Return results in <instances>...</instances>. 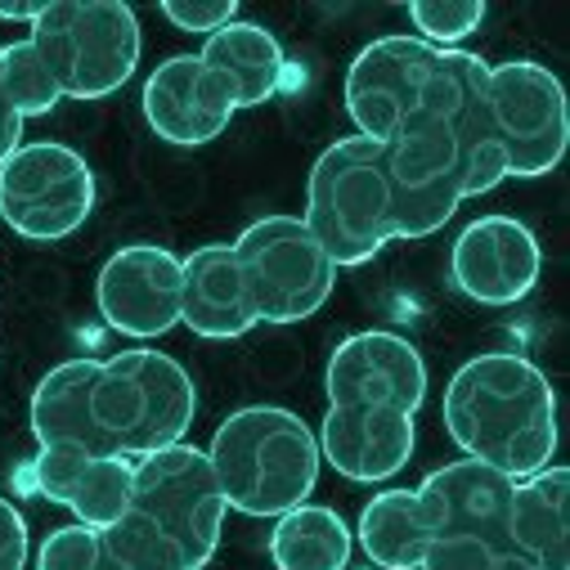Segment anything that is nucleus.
Instances as JSON below:
<instances>
[{
  "label": "nucleus",
  "instance_id": "nucleus-1",
  "mask_svg": "<svg viewBox=\"0 0 570 570\" xmlns=\"http://www.w3.org/2000/svg\"><path fill=\"white\" fill-rule=\"evenodd\" d=\"M445 426L463 459L525 481L557 454V391L548 373L512 351L472 355L445 386Z\"/></svg>",
  "mask_w": 570,
  "mask_h": 570
},
{
  "label": "nucleus",
  "instance_id": "nucleus-2",
  "mask_svg": "<svg viewBox=\"0 0 570 570\" xmlns=\"http://www.w3.org/2000/svg\"><path fill=\"white\" fill-rule=\"evenodd\" d=\"M207 463L225 508L256 521H278L283 512L311 503L324 468L311 422L278 404L234 409L216 426Z\"/></svg>",
  "mask_w": 570,
  "mask_h": 570
},
{
  "label": "nucleus",
  "instance_id": "nucleus-3",
  "mask_svg": "<svg viewBox=\"0 0 570 570\" xmlns=\"http://www.w3.org/2000/svg\"><path fill=\"white\" fill-rule=\"evenodd\" d=\"M302 220L337 269L364 265L386 243H400V194L382 145L364 135L333 139L311 167Z\"/></svg>",
  "mask_w": 570,
  "mask_h": 570
},
{
  "label": "nucleus",
  "instance_id": "nucleus-4",
  "mask_svg": "<svg viewBox=\"0 0 570 570\" xmlns=\"http://www.w3.org/2000/svg\"><path fill=\"white\" fill-rule=\"evenodd\" d=\"M90 409L108 454L135 463L185 441L198 413V386L167 351L130 346L99 360Z\"/></svg>",
  "mask_w": 570,
  "mask_h": 570
},
{
  "label": "nucleus",
  "instance_id": "nucleus-5",
  "mask_svg": "<svg viewBox=\"0 0 570 570\" xmlns=\"http://www.w3.org/2000/svg\"><path fill=\"white\" fill-rule=\"evenodd\" d=\"M28 41L50 63L63 99H108L139 68V19L121 0H50Z\"/></svg>",
  "mask_w": 570,
  "mask_h": 570
},
{
  "label": "nucleus",
  "instance_id": "nucleus-6",
  "mask_svg": "<svg viewBox=\"0 0 570 570\" xmlns=\"http://www.w3.org/2000/svg\"><path fill=\"white\" fill-rule=\"evenodd\" d=\"M256 324H302L337 288V265L302 216H261L234 238Z\"/></svg>",
  "mask_w": 570,
  "mask_h": 570
},
{
  "label": "nucleus",
  "instance_id": "nucleus-7",
  "mask_svg": "<svg viewBox=\"0 0 570 570\" xmlns=\"http://www.w3.org/2000/svg\"><path fill=\"white\" fill-rule=\"evenodd\" d=\"M130 512L145 517L180 552L185 570L212 566L225 530V499L207 450L180 441L130 463Z\"/></svg>",
  "mask_w": 570,
  "mask_h": 570
},
{
  "label": "nucleus",
  "instance_id": "nucleus-8",
  "mask_svg": "<svg viewBox=\"0 0 570 570\" xmlns=\"http://www.w3.org/2000/svg\"><path fill=\"white\" fill-rule=\"evenodd\" d=\"M95 212L90 163L59 145L32 139L0 163V220L28 243H63Z\"/></svg>",
  "mask_w": 570,
  "mask_h": 570
},
{
  "label": "nucleus",
  "instance_id": "nucleus-9",
  "mask_svg": "<svg viewBox=\"0 0 570 570\" xmlns=\"http://www.w3.org/2000/svg\"><path fill=\"white\" fill-rule=\"evenodd\" d=\"M490 117L508 158V176H552L570 145V108L552 68L534 59L490 63Z\"/></svg>",
  "mask_w": 570,
  "mask_h": 570
},
{
  "label": "nucleus",
  "instance_id": "nucleus-10",
  "mask_svg": "<svg viewBox=\"0 0 570 570\" xmlns=\"http://www.w3.org/2000/svg\"><path fill=\"white\" fill-rule=\"evenodd\" d=\"M185 302V265L163 243H126L117 247L95 278V306L104 324L121 337L154 342L180 324Z\"/></svg>",
  "mask_w": 570,
  "mask_h": 570
},
{
  "label": "nucleus",
  "instance_id": "nucleus-11",
  "mask_svg": "<svg viewBox=\"0 0 570 570\" xmlns=\"http://www.w3.org/2000/svg\"><path fill=\"white\" fill-rule=\"evenodd\" d=\"M441 50L417 37H377L368 41L346 68V112L355 135L386 145L417 112L426 86L436 77Z\"/></svg>",
  "mask_w": 570,
  "mask_h": 570
},
{
  "label": "nucleus",
  "instance_id": "nucleus-12",
  "mask_svg": "<svg viewBox=\"0 0 570 570\" xmlns=\"http://www.w3.org/2000/svg\"><path fill=\"white\" fill-rule=\"evenodd\" d=\"M324 391L328 404H382L417 417V409L426 404V364L400 333H351L328 355Z\"/></svg>",
  "mask_w": 570,
  "mask_h": 570
},
{
  "label": "nucleus",
  "instance_id": "nucleus-13",
  "mask_svg": "<svg viewBox=\"0 0 570 570\" xmlns=\"http://www.w3.org/2000/svg\"><path fill=\"white\" fill-rule=\"evenodd\" d=\"M454 288L476 306H517L543 274V243L517 216L472 220L450 252Z\"/></svg>",
  "mask_w": 570,
  "mask_h": 570
},
{
  "label": "nucleus",
  "instance_id": "nucleus-14",
  "mask_svg": "<svg viewBox=\"0 0 570 570\" xmlns=\"http://www.w3.org/2000/svg\"><path fill=\"white\" fill-rule=\"evenodd\" d=\"M320 463L355 485H382L409 468L417 450V422L382 404H328L320 432Z\"/></svg>",
  "mask_w": 570,
  "mask_h": 570
},
{
  "label": "nucleus",
  "instance_id": "nucleus-15",
  "mask_svg": "<svg viewBox=\"0 0 570 570\" xmlns=\"http://www.w3.org/2000/svg\"><path fill=\"white\" fill-rule=\"evenodd\" d=\"M234 112L238 99L229 81L198 55H171L145 81V117L154 135L176 149H198L216 139Z\"/></svg>",
  "mask_w": 570,
  "mask_h": 570
},
{
  "label": "nucleus",
  "instance_id": "nucleus-16",
  "mask_svg": "<svg viewBox=\"0 0 570 570\" xmlns=\"http://www.w3.org/2000/svg\"><path fill=\"white\" fill-rule=\"evenodd\" d=\"M499 570H570V472L561 463L512 481Z\"/></svg>",
  "mask_w": 570,
  "mask_h": 570
},
{
  "label": "nucleus",
  "instance_id": "nucleus-17",
  "mask_svg": "<svg viewBox=\"0 0 570 570\" xmlns=\"http://www.w3.org/2000/svg\"><path fill=\"white\" fill-rule=\"evenodd\" d=\"M37 570H185L180 552L145 517L126 512L112 525H59L37 548Z\"/></svg>",
  "mask_w": 570,
  "mask_h": 570
},
{
  "label": "nucleus",
  "instance_id": "nucleus-18",
  "mask_svg": "<svg viewBox=\"0 0 570 570\" xmlns=\"http://www.w3.org/2000/svg\"><path fill=\"white\" fill-rule=\"evenodd\" d=\"M32 485L50 503L68 508L81 525H112L130 512V459L117 454L41 445L32 459Z\"/></svg>",
  "mask_w": 570,
  "mask_h": 570
},
{
  "label": "nucleus",
  "instance_id": "nucleus-19",
  "mask_svg": "<svg viewBox=\"0 0 570 570\" xmlns=\"http://www.w3.org/2000/svg\"><path fill=\"white\" fill-rule=\"evenodd\" d=\"M185 302H180V324L194 337L207 342H234L256 328L243 265L234 256V243H207L194 247L185 261Z\"/></svg>",
  "mask_w": 570,
  "mask_h": 570
},
{
  "label": "nucleus",
  "instance_id": "nucleus-20",
  "mask_svg": "<svg viewBox=\"0 0 570 570\" xmlns=\"http://www.w3.org/2000/svg\"><path fill=\"white\" fill-rule=\"evenodd\" d=\"M198 59L212 63L229 81L238 108L269 104L283 90V81H288V55H283L278 37L261 23H252V19H234L220 32H212L203 41Z\"/></svg>",
  "mask_w": 570,
  "mask_h": 570
},
{
  "label": "nucleus",
  "instance_id": "nucleus-21",
  "mask_svg": "<svg viewBox=\"0 0 570 570\" xmlns=\"http://www.w3.org/2000/svg\"><path fill=\"white\" fill-rule=\"evenodd\" d=\"M95 368H99V360H63L37 382L32 404H28L37 445H77V450L108 454L99 426H95V409H90Z\"/></svg>",
  "mask_w": 570,
  "mask_h": 570
},
{
  "label": "nucleus",
  "instance_id": "nucleus-22",
  "mask_svg": "<svg viewBox=\"0 0 570 570\" xmlns=\"http://www.w3.org/2000/svg\"><path fill=\"white\" fill-rule=\"evenodd\" d=\"M355 552V530L324 503H302L283 512L269 530L274 570H346Z\"/></svg>",
  "mask_w": 570,
  "mask_h": 570
},
{
  "label": "nucleus",
  "instance_id": "nucleus-23",
  "mask_svg": "<svg viewBox=\"0 0 570 570\" xmlns=\"http://www.w3.org/2000/svg\"><path fill=\"white\" fill-rule=\"evenodd\" d=\"M355 539L377 570H417L426 525L413 490H377L355 521Z\"/></svg>",
  "mask_w": 570,
  "mask_h": 570
},
{
  "label": "nucleus",
  "instance_id": "nucleus-24",
  "mask_svg": "<svg viewBox=\"0 0 570 570\" xmlns=\"http://www.w3.org/2000/svg\"><path fill=\"white\" fill-rule=\"evenodd\" d=\"M0 77H6V90H10V104L19 108V117H46L59 108V81L50 72V63L37 55V46L23 37L14 46L0 50Z\"/></svg>",
  "mask_w": 570,
  "mask_h": 570
},
{
  "label": "nucleus",
  "instance_id": "nucleus-25",
  "mask_svg": "<svg viewBox=\"0 0 570 570\" xmlns=\"http://www.w3.org/2000/svg\"><path fill=\"white\" fill-rule=\"evenodd\" d=\"M409 23L432 50H459V41L485 23V0H413Z\"/></svg>",
  "mask_w": 570,
  "mask_h": 570
},
{
  "label": "nucleus",
  "instance_id": "nucleus-26",
  "mask_svg": "<svg viewBox=\"0 0 570 570\" xmlns=\"http://www.w3.org/2000/svg\"><path fill=\"white\" fill-rule=\"evenodd\" d=\"M163 14L180 32L212 37V32H220L225 23L238 19V6H234V0H163Z\"/></svg>",
  "mask_w": 570,
  "mask_h": 570
},
{
  "label": "nucleus",
  "instance_id": "nucleus-27",
  "mask_svg": "<svg viewBox=\"0 0 570 570\" xmlns=\"http://www.w3.org/2000/svg\"><path fill=\"white\" fill-rule=\"evenodd\" d=\"M28 552H32L28 521H23V512L6 494H0V570H23Z\"/></svg>",
  "mask_w": 570,
  "mask_h": 570
},
{
  "label": "nucleus",
  "instance_id": "nucleus-28",
  "mask_svg": "<svg viewBox=\"0 0 570 570\" xmlns=\"http://www.w3.org/2000/svg\"><path fill=\"white\" fill-rule=\"evenodd\" d=\"M19 145H23V117H19V108L10 104L6 77H0V163H6Z\"/></svg>",
  "mask_w": 570,
  "mask_h": 570
},
{
  "label": "nucleus",
  "instance_id": "nucleus-29",
  "mask_svg": "<svg viewBox=\"0 0 570 570\" xmlns=\"http://www.w3.org/2000/svg\"><path fill=\"white\" fill-rule=\"evenodd\" d=\"M50 0H0V19H10V23H37L46 14Z\"/></svg>",
  "mask_w": 570,
  "mask_h": 570
}]
</instances>
